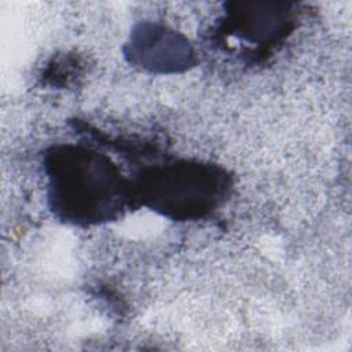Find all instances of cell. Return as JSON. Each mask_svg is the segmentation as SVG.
Returning <instances> with one entry per match:
<instances>
[{
  "label": "cell",
  "mask_w": 352,
  "mask_h": 352,
  "mask_svg": "<svg viewBox=\"0 0 352 352\" xmlns=\"http://www.w3.org/2000/svg\"><path fill=\"white\" fill-rule=\"evenodd\" d=\"M162 180L158 188L160 198L166 202L162 204L165 210H173L177 213L197 212L208 209L214 199L220 195L219 187L221 180L219 175L208 172L206 169L195 168H179L172 170L169 176L161 175Z\"/></svg>",
  "instance_id": "2"
},
{
  "label": "cell",
  "mask_w": 352,
  "mask_h": 352,
  "mask_svg": "<svg viewBox=\"0 0 352 352\" xmlns=\"http://www.w3.org/2000/svg\"><path fill=\"white\" fill-rule=\"evenodd\" d=\"M63 154L54 166V187L63 210L76 213V219L98 220L118 209L120 184L114 170L88 153Z\"/></svg>",
  "instance_id": "1"
}]
</instances>
